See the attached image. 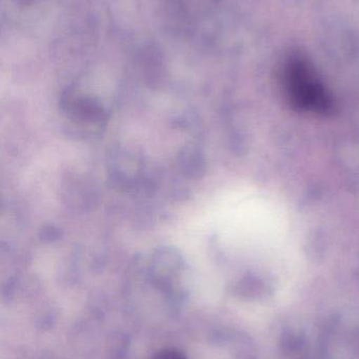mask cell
Masks as SVG:
<instances>
[{"label":"cell","mask_w":359,"mask_h":359,"mask_svg":"<svg viewBox=\"0 0 359 359\" xmlns=\"http://www.w3.org/2000/svg\"><path fill=\"white\" fill-rule=\"evenodd\" d=\"M152 359H187L183 353L175 349H166L158 352Z\"/></svg>","instance_id":"6da1fadb"}]
</instances>
